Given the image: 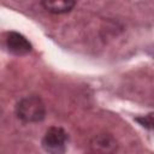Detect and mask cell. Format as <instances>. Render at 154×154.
Segmentation results:
<instances>
[{
    "mask_svg": "<svg viewBox=\"0 0 154 154\" xmlns=\"http://www.w3.org/2000/svg\"><path fill=\"white\" fill-rule=\"evenodd\" d=\"M17 117L25 123H37L45 118V103L38 96L31 95L22 97L16 105Z\"/></svg>",
    "mask_w": 154,
    "mask_h": 154,
    "instance_id": "1",
    "label": "cell"
},
{
    "mask_svg": "<svg viewBox=\"0 0 154 154\" xmlns=\"http://www.w3.org/2000/svg\"><path fill=\"white\" fill-rule=\"evenodd\" d=\"M42 148L48 154H65L67 148V134L58 126L49 128L42 138Z\"/></svg>",
    "mask_w": 154,
    "mask_h": 154,
    "instance_id": "2",
    "label": "cell"
},
{
    "mask_svg": "<svg viewBox=\"0 0 154 154\" xmlns=\"http://www.w3.org/2000/svg\"><path fill=\"white\" fill-rule=\"evenodd\" d=\"M117 141L108 134L96 135L90 141L91 154H114L117 152Z\"/></svg>",
    "mask_w": 154,
    "mask_h": 154,
    "instance_id": "3",
    "label": "cell"
},
{
    "mask_svg": "<svg viewBox=\"0 0 154 154\" xmlns=\"http://www.w3.org/2000/svg\"><path fill=\"white\" fill-rule=\"evenodd\" d=\"M6 46L8 51L16 55H25L31 51L30 42L20 34L16 31H11L6 37Z\"/></svg>",
    "mask_w": 154,
    "mask_h": 154,
    "instance_id": "4",
    "label": "cell"
},
{
    "mask_svg": "<svg viewBox=\"0 0 154 154\" xmlns=\"http://www.w3.org/2000/svg\"><path fill=\"white\" fill-rule=\"evenodd\" d=\"M41 5L46 11L51 13L61 14V13L70 12L75 7L76 2L70 0H46V1H42Z\"/></svg>",
    "mask_w": 154,
    "mask_h": 154,
    "instance_id": "5",
    "label": "cell"
},
{
    "mask_svg": "<svg viewBox=\"0 0 154 154\" xmlns=\"http://www.w3.org/2000/svg\"><path fill=\"white\" fill-rule=\"evenodd\" d=\"M137 122L142 126L154 130V114H148V116H144L142 118H137Z\"/></svg>",
    "mask_w": 154,
    "mask_h": 154,
    "instance_id": "6",
    "label": "cell"
}]
</instances>
